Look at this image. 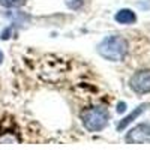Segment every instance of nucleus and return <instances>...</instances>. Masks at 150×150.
I'll return each mask as SVG.
<instances>
[{
	"label": "nucleus",
	"instance_id": "1",
	"mask_svg": "<svg viewBox=\"0 0 150 150\" xmlns=\"http://www.w3.org/2000/svg\"><path fill=\"white\" fill-rule=\"evenodd\" d=\"M69 60L57 56V54H48L42 57L36 65V74L41 81L48 84H60L63 83L68 71H69Z\"/></svg>",
	"mask_w": 150,
	"mask_h": 150
},
{
	"label": "nucleus",
	"instance_id": "12",
	"mask_svg": "<svg viewBox=\"0 0 150 150\" xmlns=\"http://www.w3.org/2000/svg\"><path fill=\"white\" fill-rule=\"evenodd\" d=\"M2 62H3V53L0 51V63H2Z\"/></svg>",
	"mask_w": 150,
	"mask_h": 150
},
{
	"label": "nucleus",
	"instance_id": "2",
	"mask_svg": "<svg viewBox=\"0 0 150 150\" xmlns=\"http://www.w3.org/2000/svg\"><path fill=\"white\" fill-rule=\"evenodd\" d=\"M98 53L111 62H120L128 53V42L122 36H108L98 45Z\"/></svg>",
	"mask_w": 150,
	"mask_h": 150
},
{
	"label": "nucleus",
	"instance_id": "6",
	"mask_svg": "<svg viewBox=\"0 0 150 150\" xmlns=\"http://www.w3.org/2000/svg\"><path fill=\"white\" fill-rule=\"evenodd\" d=\"M18 131L17 128V123L14 120V117L2 114L0 116V135H5V134H15Z\"/></svg>",
	"mask_w": 150,
	"mask_h": 150
},
{
	"label": "nucleus",
	"instance_id": "11",
	"mask_svg": "<svg viewBox=\"0 0 150 150\" xmlns=\"http://www.w3.org/2000/svg\"><path fill=\"white\" fill-rule=\"evenodd\" d=\"M117 111H119V112H123V111H125V104H120L119 108H117Z\"/></svg>",
	"mask_w": 150,
	"mask_h": 150
},
{
	"label": "nucleus",
	"instance_id": "7",
	"mask_svg": "<svg viewBox=\"0 0 150 150\" xmlns=\"http://www.w3.org/2000/svg\"><path fill=\"white\" fill-rule=\"evenodd\" d=\"M147 107H149V104H141L140 107H137V108H135V110H134V111L131 112L129 116H126V117H125V119H123V120H122V122L119 123L117 129H119V131H123V129L126 128V126H128V125H129V123H131L132 120H135L137 117H138V116L141 114V112H143V111H144V110H146Z\"/></svg>",
	"mask_w": 150,
	"mask_h": 150
},
{
	"label": "nucleus",
	"instance_id": "9",
	"mask_svg": "<svg viewBox=\"0 0 150 150\" xmlns=\"http://www.w3.org/2000/svg\"><path fill=\"white\" fill-rule=\"evenodd\" d=\"M26 3V0H0V5L5 8H18Z\"/></svg>",
	"mask_w": 150,
	"mask_h": 150
},
{
	"label": "nucleus",
	"instance_id": "4",
	"mask_svg": "<svg viewBox=\"0 0 150 150\" xmlns=\"http://www.w3.org/2000/svg\"><path fill=\"white\" fill-rule=\"evenodd\" d=\"M126 141L131 143V144H146V143H150V126L147 123L137 125L135 128H132L128 132Z\"/></svg>",
	"mask_w": 150,
	"mask_h": 150
},
{
	"label": "nucleus",
	"instance_id": "8",
	"mask_svg": "<svg viewBox=\"0 0 150 150\" xmlns=\"http://www.w3.org/2000/svg\"><path fill=\"white\" fill-rule=\"evenodd\" d=\"M135 20H137V17L131 9H120L116 14V21L120 24H132Z\"/></svg>",
	"mask_w": 150,
	"mask_h": 150
},
{
	"label": "nucleus",
	"instance_id": "10",
	"mask_svg": "<svg viewBox=\"0 0 150 150\" xmlns=\"http://www.w3.org/2000/svg\"><path fill=\"white\" fill-rule=\"evenodd\" d=\"M65 2H66V5H68L71 9H78V8L83 6L84 0H65Z\"/></svg>",
	"mask_w": 150,
	"mask_h": 150
},
{
	"label": "nucleus",
	"instance_id": "5",
	"mask_svg": "<svg viewBox=\"0 0 150 150\" xmlns=\"http://www.w3.org/2000/svg\"><path fill=\"white\" fill-rule=\"evenodd\" d=\"M129 84L137 93H150V69L138 71L131 78Z\"/></svg>",
	"mask_w": 150,
	"mask_h": 150
},
{
	"label": "nucleus",
	"instance_id": "3",
	"mask_svg": "<svg viewBox=\"0 0 150 150\" xmlns=\"http://www.w3.org/2000/svg\"><path fill=\"white\" fill-rule=\"evenodd\" d=\"M110 114L108 111L102 107H92V108H86L81 112V122L84 125V128L89 132H98L102 131L107 123H108Z\"/></svg>",
	"mask_w": 150,
	"mask_h": 150
}]
</instances>
